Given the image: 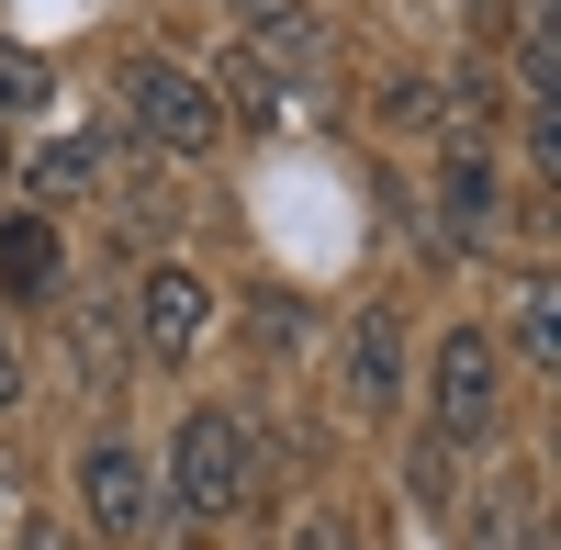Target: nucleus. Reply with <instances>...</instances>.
<instances>
[{"instance_id":"1","label":"nucleus","mask_w":561,"mask_h":550,"mask_svg":"<svg viewBox=\"0 0 561 550\" xmlns=\"http://www.w3.org/2000/svg\"><path fill=\"white\" fill-rule=\"evenodd\" d=\"M169 494H180V517L214 528V517H237L248 506V427L225 416V404H192L169 438Z\"/></svg>"},{"instance_id":"2","label":"nucleus","mask_w":561,"mask_h":550,"mask_svg":"<svg viewBox=\"0 0 561 550\" xmlns=\"http://www.w3.org/2000/svg\"><path fill=\"white\" fill-rule=\"evenodd\" d=\"M124 124L147 135V147H169V158H203L214 135H225V102L192 79V68H169V57H135L124 68Z\"/></svg>"},{"instance_id":"3","label":"nucleus","mask_w":561,"mask_h":550,"mask_svg":"<svg viewBox=\"0 0 561 550\" xmlns=\"http://www.w3.org/2000/svg\"><path fill=\"white\" fill-rule=\"evenodd\" d=\"M427 404H438V438H483L494 404H505V348L483 326H449L438 337V371H427Z\"/></svg>"},{"instance_id":"4","label":"nucleus","mask_w":561,"mask_h":550,"mask_svg":"<svg viewBox=\"0 0 561 550\" xmlns=\"http://www.w3.org/2000/svg\"><path fill=\"white\" fill-rule=\"evenodd\" d=\"M79 506H90V528H102L113 550H135V528H147V506H158L147 449H135V438H90L79 449Z\"/></svg>"},{"instance_id":"5","label":"nucleus","mask_w":561,"mask_h":550,"mask_svg":"<svg viewBox=\"0 0 561 550\" xmlns=\"http://www.w3.org/2000/svg\"><path fill=\"white\" fill-rule=\"evenodd\" d=\"M203 314H214V293L192 282L180 259H158L147 270V293H135V326H147V359H192L203 348Z\"/></svg>"},{"instance_id":"6","label":"nucleus","mask_w":561,"mask_h":550,"mask_svg":"<svg viewBox=\"0 0 561 550\" xmlns=\"http://www.w3.org/2000/svg\"><path fill=\"white\" fill-rule=\"evenodd\" d=\"M438 225H449L460 248H483L494 225H505V180H494L483 147H449V169H438Z\"/></svg>"},{"instance_id":"7","label":"nucleus","mask_w":561,"mask_h":550,"mask_svg":"<svg viewBox=\"0 0 561 550\" xmlns=\"http://www.w3.org/2000/svg\"><path fill=\"white\" fill-rule=\"evenodd\" d=\"M393 382H404V326H393V303H370L359 326H348V404H359V416H382Z\"/></svg>"},{"instance_id":"8","label":"nucleus","mask_w":561,"mask_h":550,"mask_svg":"<svg viewBox=\"0 0 561 550\" xmlns=\"http://www.w3.org/2000/svg\"><path fill=\"white\" fill-rule=\"evenodd\" d=\"M0 282H12L23 303H45V293L68 282V248H57L45 214H0Z\"/></svg>"},{"instance_id":"9","label":"nucleus","mask_w":561,"mask_h":550,"mask_svg":"<svg viewBox=\"0 0 561 550\" xmlns=\"http://www.w3.org/2000/svg\"><path fill=\"white\" fill-rule=\"evenodd\" d=\"M517 348H528V371H550V359H561V282H550V270H539L528 303H517Z\"/></svg>"},{"instance_id":"10","label":"nucleus","mask_w":561,"mask_h":550,"mask_svg":"<svg viewBox=\"0 0 561 550\" xmlns=\"http://www.w3.org/2000/svg\"><path fill=\"white\" fill-rule=\"evenodd\" d=\"M45 90H57V79H45L34 45H0V124H12V113H45Z\"/></svg>"},{"instance_id":"11","label":"nucleus","mask_w":561,"mask_h":550,"mask_svg":"<svg viewBox=\"0 0 561 550\" xmlns=\"http://www.w3.org/2000/svg\"><path fill=\"white\" fill-rule=\"evenodd\" d=\"M90 169H102V147H90V135H68V147H45V158H34V192L57 203V192H79Z\"/></svg>"},{"instance_id":"12","label":"nucleus","mask_w":561,"mask_h":550,"mask_svg":"<svg viewBox=\"0 0 561 550\" xmlns=\"http://www.w3.org/2000/svg\"><path fill=\"white\" fill-rule=\"evenodd\" d=\"M438 113H449V90H438V79H393V90H382V124H404V135H427Z\"/></svg>"},{"instance_id":"13","label":"nucleus","mask_w":561,"mask_h":550,"mask_svg":"<svg viewBox=\"0 0 561 550\" xmlns=\"http://www.w3.org/2000/svg\"><path fill=\"white\" fill-rule=\"evenodd\" d=\"M23 404V348H12V326H0V416Z\"/></svg>"},{"instance_id":"14","label":"nucleus","mask_w":561,"mask_h":550,"mask_svg":"<svg viewBox=\"0 0 561 550\" xmlns=\"http://www.w3.org/2000/svg\"><path fill=\"white\" fill-rule=\"evenodd\" d=\"M12 550H68V539H57V528H23V539H12Z\"/></svg>"}]
</instances>
